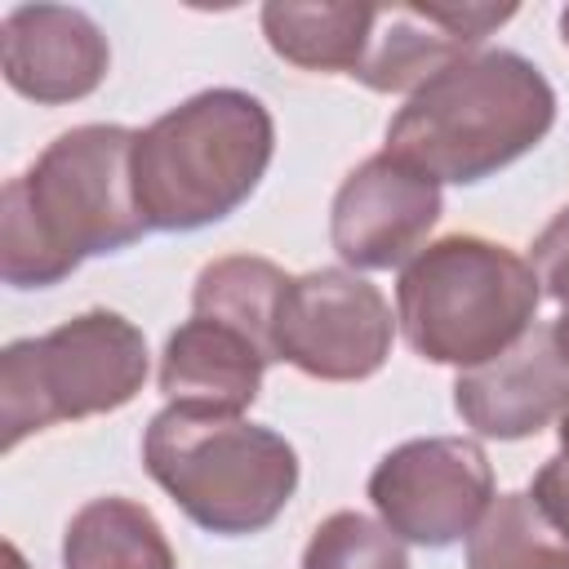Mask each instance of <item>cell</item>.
Masks as SVG:
<instances>
[{"label":"cell","instance_id":"6da1fadb","mask_svg":"<svg viewBox=\"0 0 569 569\" xmlns=\"http://www.w3.org/2000/svg\"><path fill=\"white\" fill-rule=\"evenodd\" d=\"M133 129L80 124L58 133L0 196V276L49 289L84 258L129 249L147 222L133 196Z\"/></svg>","mask_w":569,"mask_h":569},{"label":"cell","instance_id":"7a4b0ae2","mask_svg":"<svg viewBox=\"0 0 569 569\" xmlns=\"http://www.w3.org/2000/svg\"><path fill=\"white\" fill-rule=\"evenodd\" d=\"M551 120L547 76L511 49H480L409 93L387 124V151L436 182L462 187L533 151Z\"/></svg>","mask_w":569,"mask_h":569},{"label":"cell","instance_id":"3957f363","mask_svg":"<svg viewBox=\"0 0 569 569\" xmlns=\"http://www.w3.org/2000/svg\"><path fill=\"white\" fill-rule=\"evenodd\" d=\"M276 151L271 111L244 89H204L133 138V196L156 231H196L236 213Z\"/></svg>","mask_w":569,"mask_h":569},{"label":"cell","instance_id":"277c9868","mask_svg":"<svg viewBox=\"0 0 569 569\" xmlns=\"http://www.w3.org/2000/svg\"><path fill=\"white\" fill-rule=\"evenodd\" d=\"M147 476L209 533L267 529L298 489V453L240 413L164 405L142 436Z\"/></svg>","mask_w":569,"mask_h":569},{"label":"cell","instance_id":"5b68a950","mask_svg":"<svg viewBox=\"0 0 569 569\" xmlns=\"http://www.w3.org/2000/svg\"><path fill=\"white\" fill-rule=\"evenodd\" d=\"M538 298V276L516 249L485 236H445L405 262L396 320L422 360L476 369L529 333Z\"/></svg>","mask_w":569,"mask_h":569},{"label":"cell","instance_id":"8992f818","mask_svg":"<svg viewBox=\"0 0 569 569\" xmlns=\"http://www.w3.org/2000/svg\"><path fill=\"white\" fill-rule=\"evenodd\" d=\"M147 382V338L120 311L93 307L44 338L0 351V449L53 422H80L129 405Z\"/></svg>","mask_w":569,"mask_h":569},{"label":"cell","instance_id":"52a82bcc","mask_svg":"<svg viewBox=\"0 0 569 569\" xmlns=\"http://www.w3.org/2000/svg\"><path fill=\"white\" fill-rule=\"evenodd\" d=\"M391 356L387 298L342 267H320L284 284L276 311V360L325 378L356 382L382 369Z\"/></svg>","mask_w":569,"mask_h":569},{"label":"cell","instance_id":"ba28073f","mask_svg":"<svg viewBox=\"0 0 569 569\" xmlns=\"http://www.w3.org/2000/svg\"><path fill=\"white\" fill-rule=\"evenodd\" d=\"M369 502L382 525L418 547L467 538L493 502V471L476 440L427 436L391 449L369 476Z\"/></svg>","mask_w":569,"mask_h":569},{"label":"cell","instance_id":"9c48e42d","mask_svg":"<svg viewBox=\"0 0 569 569\" xmlns=\"http://www.w3.org/2000/svg\"><path fill=\"white\" fill-rule=\"evenodd\" d=\"M440 218V182L396 160L391 151L356 164L329 213V240L356 271H387L422 253L427 231Z\"/></svg>","mask_w":569,"mask_h":569},{"label":"cell","instance_id":"30bf717a","mask_svg":"<svg viewBox=\"0 0 569 569\" xmlns=\"http://www.w3.org/2000/svg\"><path fill=\"white\" fill-rule=\"evenodd\" d=\"M516 4H373V27L351 80L378 93H413L445 67L480 53Z\"/></svg>","mask_w":569,"mask_h":569},{"label":"cell","instance_id":"8fae6325","mask_svg":"<svg viewBox=\"0 0 569 569\" xmlns=\"http://www.w3.org/2000/svg\"><path fill=\"white\" fill-rule=\"evenodd\" d=\"M453 405L476 436L525 440L569 409V360L560 356L551 325H533L502 356L462 369Z\"/></svg>","mask_w":569,"mask_h":569},{"label":"cell","instance_id":"7c38bea8","mask_svg":"<svg viewBox=\"0 0 569 569\" xmlns=\"http://www.w3.org/2000/svg\"><path fill=\"white\" fill-rule=\"evenodd\" d=\"M0 67L13 93L58 107L89 98L111 67L102 27L71 4H18L0 27Z\"/></svg>","mask_w":569,"mask_h":569},{"label":"cell","instance_id":"4fadbf2b","mask_svg":"<svg viewBox=\"0 0 569 569\" xmlns=\"http://www.w3.org/2000/svg\"><path fill=\"white\" fill-rule=\"evenodd\" d=\"M271 360L231 325L191 316L178 325L160 356V391L169 405L244 413L258 400L262 369Z\"/></svg>","mask_w":569,"mask_h":569},{"label":"cell","instance_id":"5bb4252c","mask_svg":"<svg viewBox=\"0 0 569 569\" xmlns=\"http://www.w3.org/2000/svg\"><path fill=\"white\" fill-rule=\"evenodd\" d=\"M62 569H178L160 520L133 498L84 502L62 538Z\"/></svg>","mask_w":569,"mask_h":569},{"label":"cell","instance_id":"9a60e30c","mask_svg":"<svg viewBox=\"0 0 569 569\" xmlns=\"http://www.w3.org/2000/svg\"><path fill=\"white\" fill-rule=\"evenodd\" d=\"M369 27H373V4H293V0L262 4L267 44L302 71L351 76L365 58Z\"/></svg>","mask_w":569,"mask_h":569},{"label":"cell","instance_id":"2e32d148","mask_svg":"<svg viewBox=\"0 0 569 569\" xmlns=\"http://www.w3.org/2000/svg\"><path fill=\"white\" fill-rule=\"evenodd\" d=\"M289 280L293 276H284L267 258L231 253V258L209 262L196 276L191 311L240 329L267 360H276V311H280V298H284Z\"/></svg>","mask_w":569,"mask_h":569},{"label":"cell","instance_id":"e0dca14e","mask_svg":"<svg viewBox=\"0 0 569 569\" xmlns=\"http://www.w3.org/2000/svg\"><path fill=\"white\" fill-rule=\"evenodd\" d=\"M467 569H569V533L529 493H502L467 533Z\"/></svg>","mask_w":569,"mask_h":569},{"label":"cell","instance_id":"ac0fdd59","mask_svg":"<svg viewBox=\"0 0 569 569\" xmlns=\"http://www.w3.org/2000/svg\"><path fill=\"white\" fill-rule=\"evenodd\" d=\"M302 569H409V556L387 525L360 511H333L316 525Z\"/></svg>","mask_w":569,"mask_h":569},{"label":"cell","instance_id":"d6986e66","mask_svg":"<svg viewBox=\"0 0 569 569\" xmlns=\"http://www.w3.org/2000/svg\"><path fill=\"white\" fill-rule=\"evenodd\" d=\"M533 276H538V284L556 298V302H565L569 307V204L542 227V236L533 240Z\"/></svg>","mask_w":569,"mask_h":569},{"label":"cell","instance_id":"ffe728a7","mask_svg":"<svg viewBox=\"0 0 569 569\" xmlns=\"http://www.w3.org/2000/svg\"><path fill=\"white\" fill-rule=\"evenodd\" d=\"M525 493L560 533H569V409L560 413V453L547 458V467L533 476Z\"/></svg>","mask_w":569,"mask_h":569},{"label":"cell","instance_id":"44dd1931","mask_svg":"<svg viewBox=\"0 0 569 569\" xmlns=\"http://www.w3.org/2000/svg\"><path fill=\"white\" fill-rule=\"evenodd\" d=\"M551 338H556V347H560V356L569 360V307L560 311V320L551 325Z\"/></svg>","mask_w":569,"mask_h":569},{"label":"cell","instance_id":"7402d4cb","mask_svg":"<svg viewBox=\"0 0 569 569\" xmlns=\"http://www.w3.org/2000/svg\"><path fill=\"white\" fill-rule=\"evenodd\" d=\"M560 36H565V44H569V9L560 13Z\"/></svg>","mask_w":569,"mask_h":569}]
</instances>
